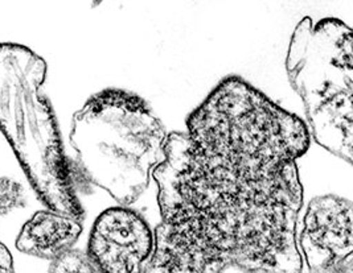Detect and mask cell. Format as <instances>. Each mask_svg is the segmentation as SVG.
Listing matches in <instances>:
<instances>
[{"label":"cell","instance_id":"1","mask_svg":"<svg viewBox=\"0 0 353 273\" xmlns=\"http://www.w3.org/2000/svg\"><path fill=\"white\" fill-rule=\"evenodd\" d=\"M308 146L301 118L241 77L221 80L152 172L161 222L145 273H302L296 160Z\"/></svg>","mask_w":353,"mask_h":273},{"label":"cell","instance_id":"2","mask_svg":"<svg viewBox=\"0 0 353 273\" xmlns=\"http://www.w3.org/2000/svg\"><path fill=\"white\" fill-rule=\"evenodd\" d=\"M167 132L143 98L105 89L73 116L70 144L85 179L121 206L135 202L164 159Z\"/></svg>","mask_w":353,"mask_h":273},{"label":"cell","instance_id":"3","mask_svg":"<svg viewBox=\"0 0 353 273\" xmlns=\"http://www.w3.org/2000/svg\"><path fill=\"white\" fill-rule=\"evenodd\" d=\"M46 61L19 44H0V131L48 210L83 218L72 166L48 99Z\"/></svg>","mask_w":353,"mask_h":273},{"label":"cell","instance_id":"4","mask_svg":"<svg viewBox=\"0 0 353 273\" xmlns=\"http://www.w3.org/2000/svg\"><path fill=\"white\" fill-rule=\"evenodd\" d=\"M352 30L339 19L305 17L290 41L286 70L305 102L311 135L339 159L353 161ZM308 129V131H310Z\"/></svg>","mask_w":353,"mask_h":273},{"label":"cell","instance_id":"5","mask_svg":"<svg viewBox=\"0 0 353 273\" xmlns=\"http://www.w3.org/2000/svg\"><path fill=\"white\" fill-rule=\"evenodd\" d=\"M154 247V234L145 218L118 206L97 218L86 256L97 273H145Z\"/></svg>","mask_w":353,"mask_h":273},{"label":"cell","instance_id":"6","mask_svg":"<svg viewBox=\"0 0 353 273\" xmlns=\"http://www.w3.org/2000/svg\"><path fill=\"white\" fill-rule=\"evenodd\" d=\"M299 244L310 272H335L352 256V202L334 194L314 198L305 211Z\"/></svg>","mask_w":353,"mask_h":273},{"label":"cell","instance_id":"7","mask_svg":"<svg viewBox=\"0 0 353 273\" xmlns=\"http://www.w3.org/2000/svg\"><path fill=\"white\" fill-rule=\"evenodd\" d=\"M81 234L80 219L52 210H41L21 227L15 244L26 255L53 261L73 250Z\"/></svg>","mask_w":353,"mask_h":273},{"label":"cell","instance_id":"8","mask_svg":"<svg viewBox=\"0 0 353 273\" xmlns=\"http://www.w3.org/2000/svg\"><path fill=\"white\" fill-rule=\"evenodd\" d=\"M27 193L24 186L12 178H0V218L12 212L14 210L24 208Z\"/></svg>","mask_w":353,"mask_h":273},{"label":"cell","instance_id":"9","mask_svg":"<svg viewBox=\"0 0 353 273\" xmlns=\"http://www.w3.org/2000/svg\"><path fill=\"white\" fill-rule=\"evenodd\" d=\"M49 273H97L86 254L70 250L52 261Z\"/></svg>","mask_w":353,"mask_h":273},{"label":"cell","instance_id":"10","mask_svg":"<svg viewBox=\"0 0 353 273\" xmlns=\"http://www.w3.org/2000/svg\"><path fill=\"white\" fill-rule=\"evenodd\" d=\"M0 273H15L12 256L1 241H0Z\"/></svg>","mask_w":353,"mask_h":273},{"label":"cell","instance_id":"11","mask_svg":"<svg viewBox=\"0 0 353 273\" xmlns=\"http://www.w3.org/2000/svg\"><path fill=\"white\" fill-rule=\"evenodd\" d=\"M334 273H353V256L348 257L345 261H343Z\"/></svg>","mask_w":353,"mask_h":273}]
</instances>
